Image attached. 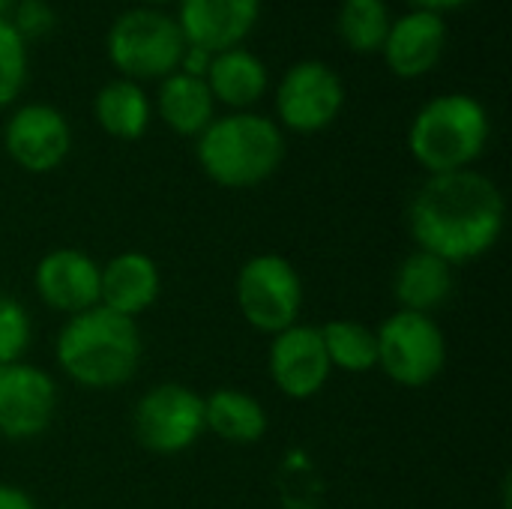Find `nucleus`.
<instances>
[{
	"label": "nucleus",
	"mask_w": 512,
	"mask_h": 509,
	"mask_svg": "<svg viewBox=\"0 0 512 509\" xmlns=\"http://www.w3.org/2000/svg\"><path fill=\"white\" fill-rule=\"evenodd\" d=\"M504 222V192L489 174L474 168L429 174L408 207V231L417 249L450 267L489 255L504 234Z\"/></svg>",
	"instance_id": "nucleus-1"
},
{
	"label": "nucleus",
	"mask_w": 512,
	"mask_h": 509,
	"mask_svg": "<svg viewBox=\"0 0 512 509\" xmlns=\"http://www.w3.org/2000/svg\"><path fill=\"white\" fill-rule=\"evenodd\" d=\"M141 330L135 318L93 306L66 318L57 333L54 357L60 372L84 390H117L141 366Z\"/></svg>",
	"instance_id": "nucleus-2"
},
{
	"label": "nucleus",
	"mask_w": 512,
	"mask_h": 509,
	"mask_svg": "<svg viewBox=\"0 0 512 509\" xmlns=\"http://www.w3.org/2000/svg\"><path fill=\"white\" fill-rule=\"evenodd\" d=\"M195 156L201 171L225 189H252L276 174L285 156V135L273 117L231 111L213 117L198 135Z\"/></svg>",
	"instance_id": "nucleus-3"
},
{
	"label": "nucleus",
	"mask_w": 512,
	"mask_h": 509,
	"mask_svg": "<svg viewBox=\"0 0 512 509\" xmlns=\"http://www.w3.org/2000/svg\"><path fill=\"white\" fill-rule=\"evenodd\" d=\"M492 135L486 105L471 93L432 96L411 120L408 150L429 174L471 168Z\"/></svg>",
	"instance_id": "nucleus-4"
},
{
	"label": "nucleus",
	"mask_w": 512,
	"mask_h": 509,
	"mask_svg": "<svg viewBox=\"0 0 512 509\" xmlns=\"http://www.w3.org/2000/svg\"><path fill=\"white\" fill-rule=\"evenodd\" d=\"M105 48L123 78L138 81L177 72L186 39L174 15L156 6H132L111 21Z\"/></svg>",
	"instance_id": "nucleus-5"
},
{
	"label": "nucleus",
	"mask_w": 512,
	"mask_h": 509,
	"mask_svg": "<svg viewBox=\"0 0 512 509\" xmlns=\"http://www.w3.org/2000/svg\"><path fill=\"white\" fill-rule=\"evenodd\" d=\"M378 366L405 390L429 387L447 366V336L432 315L396 309L378 330Z\"/></svg>",
	"instance_id": "nucleus-6"
},
{
	"label": "nucleus",
	"mask_w": 512,
	"mask_h": 509,
	"mask_svg": "<svg viewBox=\"0 0 512 509\" xmlns=\"http://www.w3.org/2000/svg\"><path fill=\"white\" fill-rule=\"evenodd\" d=\"M234 297L243 321L252 330L276 336L300 321L303 279L297 267L282 255H252L237 273Z\"/></svg>",
	"instance_id": "nucleus-7"
},
{
	"label": "nucleus",
	"mask_w": 512,
	"mask_h": 509,
	"mask_svg": "<svg viewBox=\"0 0 512 509\" xmlns=\"http://www.w3.org/2000/svg\"><path fill=\"white\" fill-rule=\"evenodd\" d=\"M132 432L138 444L156 456L186 453L204 435V396L177 381L156 384L138 399Z\"/></svg>",
	"instance_id": "nucleus-8"
},
{
	"label": "nucleus",
	"mask_w": 512,
	"mask_h": 509,
	"mask_svg": "<svg viewBox=\"0 0 512 509\" xmlns=\"http://www.w3.org/2000/svg\"><path fill=\"white\" fill-rule=\"evenodd\" d=\"M345 105V84L324 60H300L288 66L276 87V114L294 132L327 129Z\"/></svg>",
	"instance_id": "nucleus-9"
},
{
	"label": "nucleus",
	"mask_w": 512,
	"mask_h": 509,
	"mask_svg": "<svg viewBox=\"0 0 512 509\" xmlns=\"http://www.w3.org/2000/svg\"><path fill=\"white\" fill-rule=\"evenodd\" d=\"M57 402V384L45 369L27 360L0 366V438L33 441L45 435L54 423Z\"/></svg>",
	"instance_id": "nucleus-10"
},
{
	"label": "nucleus",
	"mask_w": 512,
	"mask_h": 509,
	"mask_svg": "<svg viewBox=\"0 0 512 509\" xmlns=\"http://www.w3.org/2000/svg\"><path fill=\"white\" fill-rule=\"evenodd\" d=\"M3 147L18 168L30 174H48L69 156L72 129L63 111L54 105L27 102L9 114L3 126Z\"/></svg>",
	"instance_id": "nucleus-11"
},
{
	"label": "nucleus",
	"mask_w": 512,
	"mask_h": 509,
	"mask_svg": "<svg viewBox=\"0 0 512 509\" xmlns=\"http://www.w3.org/2000/svg\"><path fill=\"white\" fill-rule=\"evenodd\" d=\"M270 351H267V372L276 384V390L294 402H306L318 396L333 369L324 351L321 330L312 324H294L276 336H270Z\"/></svg>",
	"instance_id": "nucleus-12"
},
{
	"label": "nucleus",
	"mask_w": 512,
	"mask_h": 509,
	"mask_svg": "<svg viewBox=\"0 0 512 509\" xmlns=\"http://www.w3.org/2000/svg\"><path fill=\"white\" fill-rule=\"evenodd\" d=\"M102 264L81 249L60 246L39 258L33 270V288L39 300L57 315H81L99 306Z\"/></svg>",
	"instance_id": "nucleus-13"
},
{
	"label": "nucleus",
	"mask_w": 512,
	"mask_h": 509,
	"mask_svg": "<svg viewBox=\"0 0 512 509\" xmlns=\"http://www.w3.org/2000/svg\"><path fill=\"white\" fill-rule=\"evenodd\" d=\"M261 15V0H180L177 24L189 45L225 51L240 45Z\"/></svg>",
	"instance_id": "nucleus-14"
},
{
	"label": "nucleus",
	"mask_w": 512,
	"mask_h": 509,
	"mask_svg": "<svg viewBox=\"0 0 512 509\" xmlns=\"http://www.w3.org/2000/svg\"><path fill=\"white\" fill-rule=\"evenodd\" d=\"M447 45V21L432 9H411L390 24V33L381 45L390 72L402 78H417L435 69Z\"/></svg>",
	"instance_id": "nucleus-15"
},
{
	"label": "nucleus",
	"mask_w": 512,
	"mask_h": 509,
	"mask_svg": "<svg viewBox=\"0 0 512 509\" xmlns=\"http://www.w3.org/2000/svg\"><path fill=\"white\" fill-rule=\"evenodd\" d=\"M162 291L159 264L147 252H120L108 264H102L99 276V306L138 318L144 315Z\"/></svg>",
	"instance_id": "nucleus-16"
},
{
	"label": "nucleus",
	"mask_w": 512,
	"mask_h": 509,
	"mask_svg": "<svg viewBox=\"0 0 512 509\" xmlns=\"http://www.w3.org/2000/svg\"><path fill=\"white\" fill-rule=\"evenodd\" d=\"M453 288H456L453 267L423 249H414L408 258H402L393 276V297L402 312L432 315L441 306H447Z\"/></svg>",
	"instance_id": "nucleus-17"
},
{
	"label": "nucleus",
	"mask_w": 512,
	"mask_h": 509,
	"mask_svg": "<svg viewBox=\"0 0 512 509\" xmlns=\"http://www.w3.org/2000/svg\"><path fill=\"white\" fill-rule=\"evenodd\" d=\"M204 81L216 102H225L228 108H249L264 96L270 75L255 51L234 45L213 54Z\"/></svg>",
	"instance_id": "nucleus-18"
},
{
	"label": "nucleus",
	"mask_w": 512,
	"mask_h": 509,
	"mask_svg": "<svg viewBox=\"0 0 512 509\" xmlns=\"http://www.w3.org/2000/svg\"><path fill=\"white\" fill-rule=\"evenodd\" d=\"M267 411L264 405L234 387L213 390L204 396V432H213L228 444H258L267 435Z\"/></svg>",
	"instance_id": "nucleus-19"
},
{
	"label": "nucleus",
	"mask_w": 512,
	"mask_h": 509,
	"mask_svg": "<svg viewBox=\"0 0 512 509\" xmlns=\"http://www.w3.org/2000/svg\"><path fill=\"white\" fill-rule=\"evenodd\" d=\"M156 108L168 129H174L177 135L198 138L213 120L216 99L204 78H195L177 69L162 78L159 93H156Z\"/></svg>",
	"instance_id": "nucleus-20"
},
{
	"label": "nucleus",
	"mask_w": 512,
	"mask_h": 509,
	"mask_svg": "<svg viewBox=\"0 0 512 509\" xmlns=\"http://www.w3.org/2000/svg\"><path fill=\"white\" fill-rule=\"evenodd\" d=\"M93 114H96V123L108 135H114L120 141H135L147 132L153 108H150L147 90L138 81L111 78L96 90Z\"/></svg>",
	"instance_id": "nucleus-21"
},
{
	"label": "nucleus",
	"mask_w": 512,
	"mask_h": 509,
	"mask_svg": "<svg viewBox=\"0 0 512 509\" xmlns=\"http://www.w3.org/2000/svg\"><path fill=\"white\" fill-rule=\"evenodd\" d=\"M318 330L324 339L330 369H339L348 375H363L378 366V342H375L372 327L351 321V318H333Z\"/></svg>",
	"instance_id": "nucleus-22"
},
{
	"label": "nucleus",
	"mask_w": 512,
	"mask_h": 509,
	"mask_svg": "<svg viewBox=\"0 0 512 509\" xmlns=\"http://www.w3.org/2000/svg\"><path fill=\"white\" fill-rule=\"evenodd\" d=\"M390 9L384 0H342L336 30L354 51H378L390 33Z\"/></svg>",
	"instance_id": "nucleus-23"
},
{
	"label": "nucleus",
	"mask_w": 512,
	"mask_h": 509,
	"mask_svg": "<svg viewBox=\"0 0 512 509\" xmlns=\"http://www.w3.org/2000/svg\"><path fill=\"white\" fill-rule=\"evenodd\" d=\"M27 81V42L12 27L9 18H0V108L15 102Z\"/></svg>",
	"instance_id": "nucleus-24"
},
{
	"label": "nucleus",
	"mask_w": 512,
	"mask_h": 509,
	"mask_svg": "<svg viewBox=\"0 0 512 509\" xmlns=\"http://www.w3.org/2000/svg\"><path fill=\"white\" fill-rule=\"evenodd\" d=\"M33 342V321L21 300L0 294V366L24 360Z\"/></svg>",
	"instance_id": "nucleus-25"
},
{
	"label": "nucleus",
	"mask_w": 512,
	"mask_h": 509,
	"mask_svg": "<svg viewBox=\"0 0 512 509\" xmlns=\"http://www.w3.org/2000/svg\"><path fill=\"white\" fill-rule=\"evenodd\" d=\"M12 27L21 33L24 42L30 39H42L57 27V12L48 0H15L12 12Z\"/></svg>",
	"instance_id": "nucleus-26"
},
{
	"label": "nucleus",
	"mask_w": 512,
	"mask_h": 509,
	"mask_svg": "<svg viewBox=\"0 0 512 509\" xmlns=\"http://www.w3.org/2000/svg\"><path fill=\"white\" fill-rule=\"evenodd\" d=\"M210 60H213V51H207V48H201V45H189L186 42V48H183V54H180V72H186V75H195V78H204L207 75V69H210Z\"/></svg>",
	"instance_id": "nucleus-27"
},
{
	"label": "nucleus",
	"mask_w": 512,
	"mask_h": 509,
	"mask_svg": "<svg viewBox=\"0 0 512 509\" xmlns=\"http://www.w3.org/2000/svg\"><path fill=\"white\" fill-rule=\"evenodd\" d=\"M0 509H36V504L24 489L0 483Z\"/></svg>",
	"instance_id": "nucleus-28"
},
{
	"label": "nucleus",
	"mask_w": 512,
	"mask_h": 509,
	"mask_svg": "<svg viewBox=\"0 0 512 509\" xmlns=\"http://www.w3.org/2000/svg\"><path fill=\"white\" fill-rule=\"evenodd\" d=\"M417 9H432V12H441V9H456V6H465L471 0H411Z\"/></svg>",
	"instance_id": "nucleus-29"
},
{
	"label": "nucleus",
	"mask_w": 512,
	"mask_h": 509,
	"mask_svg": "<svg viewBox=\"0 0 512 509\" xmlns=\"http://www.w3.org/2000/svg\"><path fill=\"white\" fill-rule=\"evenodd\" d=\"M12 6H15V0H0V18H9Z\"/></svg>",
	"instance_id": "nucleus-30"
},
{
	"label": "nucleus",
	"mask_w": 512,
	"mask_h": 509,
	"mask_svg": "<svg viewBox=\"0 0 512 509\" xmlns=\"http://www.w3.org/2000/svg\"><path fill=\"white\" fill-rule=\"evenodd\" d=\"M150 3H165V0H150Z\"/></svg>",
	"instance_id": "nucleus-31"
}]
</instances>
